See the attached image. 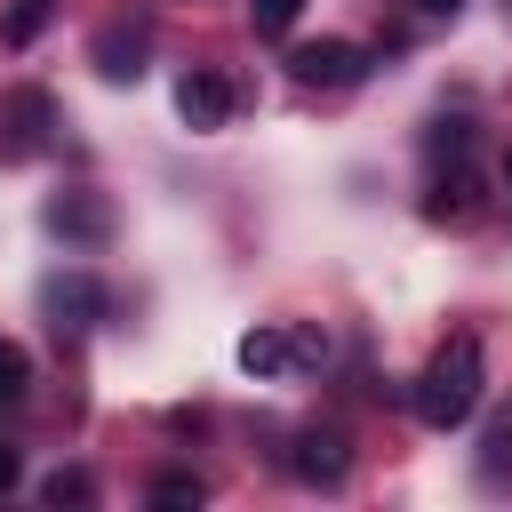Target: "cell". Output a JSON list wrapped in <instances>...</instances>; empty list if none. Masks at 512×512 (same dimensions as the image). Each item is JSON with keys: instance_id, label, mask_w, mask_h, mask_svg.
<instances>
[{"instance_id": "obj_14", "label": "cell", "mask_w": 512, "mask_h": 512, "mask_svg": "<svg viewBox=\"0 0 512 512\" xmlns=\"http://www.w3.org/2000/svg\"><path fill=\"white\" fill-rule=\"evenodd\" d=\"M200 496H208V488H200L192 472H160V480H152V504H200Z\"/></svg>"}, {"instance_id": "obj_11", "label": "cell", "mask_w": 512, "mask_h": 512, "mask_svg": "<svg viewBox=\"0 0 512 512\" xmlns=\"http://www.w3.org/2000/svg\"><path fill=\"white\" fill-rule=\"evenodd\" d=\"M24 392H32V352L0 336V408H8V400H24Z\"/></svg>"}, {"instance_id": "obj_5", "label": "cell", "mask_w": 512, "mask_h": 512, "mask_svg": "<svg viewBox=\"0 0 512 512\" xmlns=\"http://www.w3.org/2000/svg\"><path fill=\"white\" fill-rule=\"evenodd\" d=\"M288 72H296L304 88H352V80L368 72V48H352V40H304V48L288 56Z\"/></svg>"}, {"instance_id": "obj_2", "label": "cell", "mask_w": 512, "mask_h": 512, "mask_svg": "<svg viewBox=\"0 0 512 512\" xmlns=\"http://www.w3.org/2000/svg\"><path fill=\"white\" fill-rule=\"evenodd\" d=\"M48 136H56V96L8 88L0 96V160H32V152H48Z\"/></svg>"}, {"instance_id": "obj_18", "label": "cell", "mask_w": 512, "mask_h": 512, "mask_svg": "<svg viewBox=\"0 0 512 512\" xmlns=\"http://www.w3.org/2000/svg\"><path fill=\"white\" fill-rule=\"evenodd\" d=\"M416 8H424V16H456L464 0H416Z\"/></svg>"}, {"instance_id": "obj_8", "label": "cell", "mask_w": 512, "mask_h": 512, "mask_svg": "<svg viewBox=\"0 0 512 512\" xmlns=\"http://www.w3.org/2000/svg\"><path fill=\"white\" fill-rule=\"evenodd\" d=\"M240 368H248V376H288V368H304V360H296V336H288V328H248V336H240Z\"/></svg>"}, {"instance_id": "obj_9", "label": "cell", "mask_w": 512, "mask_h": 512, "mask_svg": "<svg viewBox=\"0 0 512 512\" xmlns=\"http://www.w3.org/2000/svg\"><path fill=\"white\" fill-rule=\"evenodd\" d=\"M96 72H104V80H136V72H144V24H128V32L104 24V32H96Z\"/></svg>"}, {"instance_id": "obj_19", "label": "cell", "mask_w": 512, "mask_h": 512, "mask_svg": "<svg viewBox=\"0 0 512 512\" xmlns=\"http://www.w3.org/2000/svg\"><path fill=\"white\" fill-rule=\"evenodd\" d=\"M504 184H512V160H504Z\"/></svg>"}, {"instance_id": "obj_10", "label": "cell", "mask_w": 512, "mask_h": 512, "mask_svg": "<svg viewBox=\"0 0 512 512\" xmlns=\"http://www.w3.org/2000/svg\"><path fill=\"white\" fill-rule=\"evenodd\" d=\"M48 16H56V0H8V16H0V48H32V40L48 32Z\"/></svg>"}, {"instance_id": "obj_1", "label": "cell", "mask_w": 512, "mask_h": 512, "mask_svg": "<svg viewBox=\"0 0 512 512\" xmlns=\"http://www.w3.org/2000/svg\"><path fill=\"white\" fill-rule=\"evenodd\" d=\"M480 392H488V360H480V344L472 336H448L432 360H424V376H416V416L432 424V432H456L472 408H480Z\"/></svg>"}, {"instance_id": "obj_6", "label": "cell", "mask_w": 512, "mask_h": 512, "mask_svg": "<svg viewBox=\"0 0 512 512\" xmlns=\"http://www.w3.org/2000/svg\"><path fill=\"white\" fill-rule=\"evenodd\" d=\"M176 112H184V128H224L232 120V80L224 72H184L176 80Z\"/></svg>"}, {"instance_id": "obj_7", "label": "cell", "mask_w": 512, "mask_h": 512, "mask_svg": "<svg viewBox=\"0 0 512 512\" xmlns=\"http://www.w3.org/2000/svg\"><path fill=\"white\" fill-rule=\"evenodd\" d=\"M288 472H296V480H312V488H336V480L352 472V456H344V440H336V432H304V440L288 448Z\"/></svg>"}, {"instance_id": "obj_12", "label": "cell", "mask_w": 512, "mask_h": 512, "mask_svg": "<svg viewBox=\"0 0 512 512\" xmlns=\"http://www.w3.org/2000/svg\"><path fill=\"white\" fill-rule=\"evenodd\" d=\"M424 208H432V216H472V176L456 168L448 184H432V200H424Z\"/></svg>"}, {"instance_id": "obj_15", "label": "cell", "mask_w": 512, "mask_h": 512, "mask_svg": "<svg viewBox=\"0 0 512 512\" xmlns=\"http://www.w3.org/2000/svg\"><path fill=\"white\" fill-rule=\"evenodd\" d=\"M248 16H256V32H288L304 16V0H248Z\"/></svg>"}, {"instance_id": "obj_13", "label": "cell", "mask_w": 512, "mask_h": 512, "mask_svg": "<svg viewBox=\"0 0 512 512\" xmlns=\"http://www.w3.org/2000/svg\"><path fill=\"white\" fill-rule=\"evenodd\" d=\"M40 496H48V504H88V496H96V480L72 464V472H48V480H40Z\"/></svg>"}, {"instance_id": "obj_4", "label": "cell", "mask_w": 512, "mask_h": 512, "mask_svg": "<svg viewBox=\"0 0 512 512\" xmlns=\"http://www.w3.org/2000/svg\"><path fill=\"white\" fill-rule=\"evenodd\" d=\"M48 232L72 240V248H104V240H112V200L88 192V184H80V192H56V200H48Z\"/></svg>"}, {"instance_id": "obj_16", "label": "cell", "mask_w": 512, "mask_h": 512, "mask_svg": "<svg viewBox=\"0 0 512 512\" xmlns=\"http://www.w3.org/2000/svg\"><path fill=\"white\" fill-rule=\"evenodd\" d=\"M480 472H488V480H504V472H512V416L488 432V456H480Z\"/></svg>"}, {"instance_id": "obj_17", "label": "cell", "mask_w": 512, "mask_h": 512, "mask_svg": "<svg viewBox=\"0 0 512 512\" xmlns=\"http://www.w3.org/2000/svg\"><path fill=\"white\" fill-rule=\"evenodd\" d=\"M16 480H24V456H16V448H0V496H8Z\"/></svg>"}, {"instance_id": "obj_3", "label": "cell", "mask_w": 512, "mask_h": 512, "mask_svg": "<svg viewBox=\"0 0 512 512\" xmlns=\"http://www.w3.org/2000/svg\"><path fill=\"white\" fill-rule=\"evenodd\" d=\"M40 304H48V328H56V336H88V328L104 320L112 296H104L88 272H56V280L40 288Z\"/></svg>"}]
</instances>
